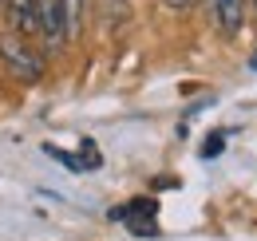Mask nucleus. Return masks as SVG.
Here are the masks:
<instances>
[{
    "mask_svg": "<svg viewBox=\"0 0 257 241\" xmlns=\"http://www.w3.org/2000/svg\"><path fill=\"white\" fill-rule=\"evenodd\" d=\"M0 63L20 79V83H40L44 79V60L32 48H24L20 36H0Z\"/></svg>",
    "mask_w": 257,
    "mask_h": 241,
    "instance_id": "obj_1",
    "label": "nucleus"
},
{
    "mask_svg": "<svg viewBox=\"0 0 257 241\" xmlns=\"http://www.w3.org/2000/svg\"><path fill=\"white\" fill-rule=\"evenodd\" d=\"M36 32L44 36L48 52H64L71 32H67V16H64V0H36Z\"/></svg>",
    "mask_w": 257,
    "mask_h": 241,
    "instance_id": "obj_2",
    "label": "nucleus"
},
{
    "mask_svg": "<svg viewBox=\"0 0 257 241\" xmlns=\"http://www.w3.org/2000/svg\"><path fill=\"white\" fill-rule=\"evenodd\" d=\"M245 12H249V0H210V16L222 36H237L245 28Z\"/></svg>",
    "mask_w": 257,
    "mask_h": 241,
    "instance_id": "obj_3",
    "label": "nucleus"
},
{
    "mask_svg": "<svg viewBox=\"0 0 257 241\" xmlns=\"http://www.w3.org/2000/svg\"><path fill=\"white\" fill-rule=\"evenodd\" d=\"M0 4H8V20L20 36L36 32V0H0Z\"/></svg>",
    "mask_w": 257,
    "mask_h": 241,
    "instance_id": "obj_4",
    "label": "nucleus"
},
{
    "mask_svg": "<svg viewBox=\"0 0 257 241\" xmlns=\"http://www.w3.org/2000/svg\"><path fill=\"white\" fill-rule=\"evenodd\" d=\"M131 16H135V8L127 0H95V20H103L107 28H123Z\"/></svg>",
    "mask_w": 257,
    "mask_h": 241,
    "instance_id": "obj_5",
    "label": "nucleus"
},
{
    "mask_svg": "<svg viewBox=\"0 0 257 241\" xmlns=\"http://www.w3.org/2000/svg\"><path fill=\"white\" fill-rule=\"evenodd\" d=\"M75 158H79V166H87V170L103 166V154L95 151V143H91V139H83V143H79V154H75Z\"/></svg>",
    "mask_w": 257,
    "mask_h": 241,
    "instance_id": "obj_6",
    "label": "nucleus"
},
{
    "mask_svg": "<svg viewBox=\"0 0 257 241\" xmlns=\"http://www.w3.org/2000/svg\"><path fill=\"white\" fill-rule=\"evenodd\" d=\"M44 154H48V158H52V162H60V166H67V170H83V166H79V158H75V154H67V151H60V147H52V143H48V147H44Z\"/></svg>",
    "mask_w": 257,
    "mask_h": 241,
    "instance_id": "obj_7",
    "label": "nucleus"
},
{
    "mask_svg": "<svg viewBox=\"0 0 257 241\" xmlns=\"http://www.w3.org/2000/svg\"><path fill=\"white\" fill-rule=\"evenodd\" d=\"M225 135H229V131H214V135L206 139V147H202V158H218V154L225 151Z\"/></svg>",
    "mask_w": 257,
    "mask_h": 241,
    "instance_id": "obj_8",
    "label": "nucleus"
},
{
    "mask_svg": "<svg viewBox=\"0 0 257 241\" xmlns=\"http://www.w3.org/2000/svg\"><path fill=\"white\" fill-rule=\"evenodd\" d=\"M79 12H83L79 0H64V16H67V32H71V36L79 32Z\"/></svg>",
    "mask_w": 257,
    "mask_h": 241,
    "instance_id": "obj_9",
    "label": "nucleus"
},
{
    "mask_svg": "<svg viewBox=\"0 0 257 241\" xmlns=\"http://www.w3.org/2000/svg\"><path fill=\"white\" fill-rule=\"evenodd\" d=\"M123 210H127V213H155V210H159V202H155V198H135V202H127Z\"/></svg>",
    "mask_w": 257,
    "mask_h": 241,
    "instance_id": "obj_10",
    "label": "nucleus"
},
{
    "mask_svg": "<svg viewBox=\"0 0 257 241\" xmlns=\"http://www.w3.org/2000/svg\"><path fill=\"white\" fill-rule=\"evenodd\" d=\"M155 186H159V190H170V186H178V178H170V174H162V178L155 182Z\"/></svg>",
    "mask_w": 257,
    "mask_h": 241,
    "instance_id": "obj_11",
    "label": "nucleus"
},
{
    "mask_svg": "<svg viewBox=\"0 0 257 241\" xmlns=\"http://www.w3.org/2000/svg\"><path fill=\"white\" fill-rule=\"evenodd\" d=\"M166 4H170V8H190L194 0H166Z\"/></svg>",
    "mask_w": 257,
    "mask_h": 241,
    "instance_id": "obj_12",
    "label": "nucleus"
},
{
    "mask_svg": "<svg viewBox=\"0 0 257 241\" xmlns=\"http://www.w3.org/2000/svg\"><path fill=\"white\" fill-rule=\"evenodd\" d=\"M249 67H257V56H253V60H249Z\"/></svg>",
    "mask_w": 257,
    "mask_h": 241,
    "instance_id": "obj_13",
    "label": "nucleus"
}]
</instances>
